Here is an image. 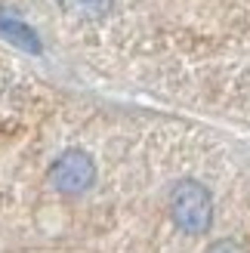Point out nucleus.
Segmentation results:
<instances>
[{"label": "nucleus", "instance_id": "obj_5", "mask_svg": "<svg viewBox=\"0 0 250 253\" xmlns=\"http://www.w3.org/2000/svg\"><path fill=\"white\" fill-rule=\"evenodd\" d=\"M207 253H247V250H244V244L232 241V238H222V241L210 244V247H207Z\"/></svg>", "mask_w": 250, "mask_h": 253}, {"label": "nucleus", "instance_id": "obj_1", "mask_svg": "<svg viewBox=\"0 0 250 253\" xmlns=\"http://www.w3.org/2000/svg\"><path fill=\"white\" fill-rule=\"evenodd\" d=\"M170 216L185 235H204L213 222V198L201 182L182 179L170 192Z\"/></svg>", "mask_w": 250, "mask_h": 253}, {"label": "nucleus", "instance_id": "obj_4", "mask_svg": "<svg viewBox=\"0 0 250 253\" xmlns=\"http://www.w3.org/2000/svg\"><path fill=\"white\" fill-rule=\"evenodd\" d=\"M62 6H65L71 16H78V19L96 22V19L108 16L111 6H115V0H62Z\"/></svg>", "mask_w": 250, "mask_h": 253}, {"label": "nucleus", "instance_id": "obj_3", "mask_svg": "<svg viewBox=\"0 0 250 253\" xmlns=\"http://www.w3.org/2000/svg\"><path fill=\"white\" fill-rule=\"evenodd\" d=\"M0 34L6 37V41L12 46L25 49V53H41V37H37V31L31 28V25H25L22 19H12V16H0Z\"/></svg>", "mask_w": 250, "mask_h": 253}, {"label": "nucleus", "instance_id": "obj_2", "mask_svg": "<svg viewBox=\"0 0 250 253\" xmlns=\"http://www.w3.org/2000/svg\"><path fill=\"white\" fill-rule=\"evenodd\" d=\"M96 182V164L81 148H68L49 164V185L59 195H81Z\"/></svg>", "mask_w": 250, "mask_h": 253}]
</instances>
